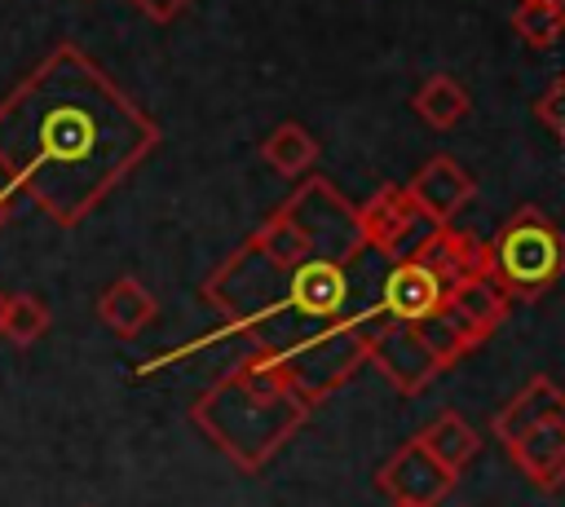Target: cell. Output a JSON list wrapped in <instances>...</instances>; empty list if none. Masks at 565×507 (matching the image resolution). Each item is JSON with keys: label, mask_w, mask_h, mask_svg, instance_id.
Segmentation results:
<instances>
[{"label": "cell", "mask_w": 565, "mask_h": 507, "mask_svg": "<svg viewBox=\"0 0 565 507\" xmlns=\"http://www.w3.org/2000/svg\"><path fill=\"white\" fill-rule=\"evenodd\" d=\"M159 141V123L75 40L0 97V181L62 229L88 220Z\"/></svg>", "instance_id": "1"}, {"label": "cell", "mask_w": 565, "mask_h": 507, "mask_svg": "<svg viewBox=\"0 0 565 507\" xmlns=\"http://www.w3.org/2000/svg\"><path fill=\"white\" fill-rule=\"evenodd\" d=\"M305 414L309 406L296 397L282 362L260 344H252V353L190 406L194 428L243 472L265 467Z\"/></svg>", "instance_id": "2"}, {"label": "cell", "mask_w": 565, "mask_h": 507, "mask_svg": "<svg viewBox=\"0 0 565 507\" xmlns=\"http://www.w3.org/2000/svg\"><path fill=\"white\" fill-rule=\"evenodd\" d=\"M243 242L274 269H296L313 256L358 260L362 251H371V247H362L353 203L327 176H305L291 190V198H282Z\"/></svg>", "instance_id": "3"}, {"label": "cell", "mask_w": 565, "mask_h": 507, "mask_svg": "<svg viewBox=\"0 0 565 507\" xmlns=\"http://www.w3.org/2000/svg\"><path fill=\"white\" fill-rule=\"evenodd\" d=\"M565 273V238L539 207H516L481 242V278L508 300H539Z\"/></svg>", "instance_id": "4"}, {"label": "cell", "mask_w": 565, "mask_h": 507, "mask_svg": "<svg viewBox=\"0 0 565 507\" xmlns=\"http://www.w3.org/2000/svg\"><path fill=\"white\" fill-rule=\"evenodd\" d=\"M380 317H384V309L375 304V309L349 313V317H340L313 335H300V339L274 348V357L282 362V370H287V379L305 406L331 397L366 362V344H371V331Z\"/></svg>", "instance_id": "5"}, {"label": "cell", "mask_w": 565, "mask_h": 507, "mask_svg": "<svg viewBox=\"0 0 565 507\" xmlns=\"http://www.w3.org/2000/svg\"><path fill=\"white\" fill-rule=\"evenodd\" d=\"M366 362H375V370L397 388V392H424L446 366L441 357L428 348V339L419 335L415 322H388L380 317L366 344Z\"/></svg>", "instance_id": "6"}, {"label": "cell", "mask_w": 565, "mask_h": 507, "mask_svg": "<svg viewBox=\"0 0 565 507\" xmlns=\"http://www.w3.org/2000/svg\"><path fill=\"white\" fill-rule=\"evenodd\" d=\"M353 216H358L362 247H371V251L384 256L388 265L402 260V256L419 242V234H415L419 212H415L406 185H380L362 207H353Z\"/></svg>", "instance_id": "7"}, {"label": "cell", "mask_w": 565, "mask_h": 507, "mask_svg": "<svg viewBox=\"0 0 565 507\" xmlns=\"http://www.w3.org/2000/svg\"><path fill=\"white\" fill-rule=\"evenodd\" d=\"M406 194H411L419 220H428V225H450V220L459 216V207L477 194V181H472V172H468L459 159L433 154V159H424V163L415 168V176L406 181Z\"/></svg>", "instance_id": "8"}, {"label": "cell", "mask_w": 565, "mask_h": 507, "mask_svg": "<svg viewBox=\"0 0 565 507\" xmlns=\"http://www.w3.org/2000/svg\"><path fill=\"white\" fill-rule=\"evenodd\" d=\"M446 282L419 260V256H402L384 269L380 282V309L388 322H424L433 313H441L446 304Z\"/></svg>", "instance_id": "9"}, {"label": "cell", "mask_w": 565, "mask_h": 507, "mask_svg": "<svg viewBox=\"0 0 565 507\" xmlns=\"http://www.w3.org/2000/svg\"><path fill=\"white\" fill-rule=\"evenodd\" d=\"M393 503H415V507H437L455 476L446 467L433 463V454L419 445V441H406L384 467H380V481H375Z\"/></svg>", "instance_id": "10"}, {"label": "cell", "mask_w": 565, "mask_h": 507, "mask_svg": "<svg viewBox=\"0 0 565 507\" xmlns=\"http://www.w3.org/2000/svg\"><path fill=\"white\" fill-rule=\"evenodd\" d=\"M552 419H565V392L547 379V375H534L499 414H494V423H490V432H494V441L508 450L512 441H521L530 428H539V423H552Z\"/></svg>", "instance_id": "11"}, {"label": "cell", "mask_w": 565, "mask_h": 507, "mask_svg": "<svg viewBox=\"0 0 565 507\" xmlns=\"http://www.w3.org/2000/svg\"><path fill=\"white\" fill-rule=\"evenodd\" d=\"M406 256H419L446 287L481 273V238H472L468 229H455V225H428V234Z\"/></svg>", "instance_id": "12"}, {"label": "cell", "mask_w": 565, "mask_h": 507, "mask_svg": "<svg viewBox=\"0 0 565 507\" xmlns=\"http://www.w3.org/2000/svg\"><path fill=\"white\" fill-rule=\"evenodd\" d=\"M446 313H450L477 344H486V339L503 326V317L512 313V300H508L494 282H486L481 273H472V278H463V282H455V287L446 291Z\"/></svg>", "instance_id": "13"}, {"label": "cell", "mask_w": 565, "mask_h": 507, "mask_svg": "<svg viewBox=\"0 0 565 507\" xmlns=\"http://www.w3.org/2000/svg\"><path fill=\"white\" fill-rule=\"evenodd\" d=\"M512 463L539 485V489H561L565 485V419L530 428L521 441L508 445Z\"/></svg>", "instance_id": "14"}, {"label": "cell", "mask_w": 565, "mask_h": 507, "mask_svg": "<svg viewBox=\"0 0 565 507\" xmlns=\"http://www.w3.org/2000/svg\"><path fill=\"white\" fill-rule=\"evenodd\" d=\"M97 317H102L119 339H132V335H141V331L159 317V300H154L137 278H115V282L97 295Z\"/></svg>", "instance_id": "15"}, {"label": "cell", "mask_w": 565, "mask_h": 507, "mask_svg": "<svg viewBox=\"0 0 565 507\" xmlns=\"http://www.w3.org/2000/svg\"><path fill=\"white\" fill-rule=\"evenodd\" d=\"M428 454H433V463L437 467H446L450 476H459L472 459H477V450H481V441H477V432H472V423L468 419H459L455 410H441L419 436H415Z\"/></svg>", "instance_id": "16"}, {"label": "cell", "mask_w": 565, "mask_h": 507, "mask_svg": "<svg viewBox=\"0 0 565 507\" xmlns=\"http://www.w3.org/2000/svg\"><path fill=\"white\" fill-rule=\"evenodd\" d=\"M411 110H415L428 128L446 132V128H455V123H463V119H468L472 97H468V88H463L455 75H428V79L415 88Z\"/></svg>", "instance_id": "17"}, {"label": "cell", "mask_w": 565, "mask_h": 507, "mask_svg": "<svg viewBox=\"0 0 565 507\" xmlns=\"http://www.w3.org/2000/svg\"><path fill=\"white\" fill-rule=\"evenodd\" d=\"M260 159H265L274 172H282V176H305V172L318 163V141H313V132H309L305 123L282 119V123H274V132L260 141Z\"/></svg>", "instance_id": "18"}, {"label": "cell", "mask_w": 565, "mask_h": 507, "mask_svg": "<svg viewBox=\"0 0 565 507\" xmlns=\"http://www.w3.org/2000/svg\"><path fill=\"white\" fill-rule=\"evenodd\" d=\"M53 326V313L49 304L35 295V291H18V295H4V317H0V339H9L13 348H31L44 331Z\"/></svg>", "instance_id": "19"}, {"label": "cell", "mask_w": 565, "mask_h": 507, "mask_svg": "<svg viewBox=\"0 0 565 507\" xmlns=\"http://www.w3.org/2000/svg\"><path fill=\"white\" fill-rule=\"evenodd\" d=\"M512 31H516L530 48H547V44H556V35L565 31V13H561V9H547V4H516Z\"/></svg>", "instance_id": "20"}, {"label": "cell", "mask_w": 565, "mask_h": 507, "mask_svg": "<svg viewBox=\"0 0 565 507\" xmlns=\"http://www.w3.org/2000/svg\"><path fill=\"white\" fill-rule=\"evenodd\" d=\"M534 115H539V123L565 145V71L543 88V97L534 101Z\"/></svg>", "instance_id": "21"}, {"label": "cell", "mask_w": 565, "mask_h": 507, "mask_svg": "<svg viewBox=\"0 0 565 507\" xmlns=\"http://www.w3.org/2000/svg\"><path fill=\"white\" fill-rule=\"evenodd\" d=\"M137 13H146L150 22H172L177 13H185L194 0H128Z\"/></svg>", "instance_id": "22"}, {"label": "cell", "mask_w": 565, "mask_h": 507, "mask_svg": "<svg viewBox=\"0 0 565 507\" xmlns=\"http://www.w3.org/2000/svg\"><path fill=\"white\" fill-rule=\"evenodd\" d=\"M13 198H18V194L0 181V229H4V225H9V216H13Z\"/></svg>", "instance_id": "23"}, {"label": "cell", "mask_w": 565, "mask_h": 507, "mask_svg": "<svg viewBox=\"0 0 565 507\" xmlns=\"http://www.w3.org/2000/svg\"><path fill=\"white\" fill-rule=\"evenodd\" d=\"M521 4H547V9H561L565 13V0H521Z\"/></svg>", "instance_id": "24"}, {"label": "cell", "mask_w": 565, "mask_h": 507, "mask_svg": "<svg viewBox=\"0 0 565 507\" xmlns=\"http://www.w3.org/2000/svg\"><path fill=\"white\" fill-rule=\"evenodd\" d=\"M388 507H415V503H388Z\"/></svg>", "instance_id": "25"}, {"label": "cell", "mask_w": 565, "mask_h": 507, "mask_svg": "<svg viewBox=\"0 0 565 507\" xmlns=\"http://www.w3.org/2000/svg\"><path fill=\"white\" fill-rule=\"evenodd\" d=\"M0 317H4V291H0Z\"/></svg>", "instance_id": "26"}]
</instances>
